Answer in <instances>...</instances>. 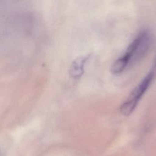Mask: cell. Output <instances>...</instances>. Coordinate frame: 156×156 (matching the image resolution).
<instances>
[{
	"mask_svg": "<svg viewBox=\"0 0 156 156\" xmlns=\"http://www.w3.org/2000/svg\"><path fill=\"white\" fill-rule=\"evenodd\" d=\"M152 42V36L147 30L141 31L129 45L121 56L129 65L141 58L148 51Z\"/></svg>",
	"mask_w": 156,
	"mask_h": 156,
	"instance_id": "cell-1",
	"label": "cell"
},
{
	"mask_svg": "<svg viewBox=\"0 0 156 156\" xmlns=\"http://www.w3.org/2000/svg\"><path fill=\"white\" fill-rule=\"evenodd\" d=\"M155 71H150L132 90L126 100L121 104L120 112L124 116H129L135 110L140 99L147 91L154 77Z\"/></svg>",
	"mask_w": 156,
	"mask_h": 156,
	"instance_id": "cell-2",
	"label": "cell"
},
{
	"mask_svg": "<svg viewBox=\"0 0 156 156\" xmlns=\"http://www.w3.org/2000/svg\"><path fill=\"white\" fill-rule=\"evenodd\" d=\"M88 58L89 56L80 57L72 63L69 69V74L73 78L78 79L83 74L84 65Z\"/></svg>",
	"mask_w": 156,
	"mask_h": 156,
	"instance_id": "cell-3",
	"label": "cell"
}]
</instances>
